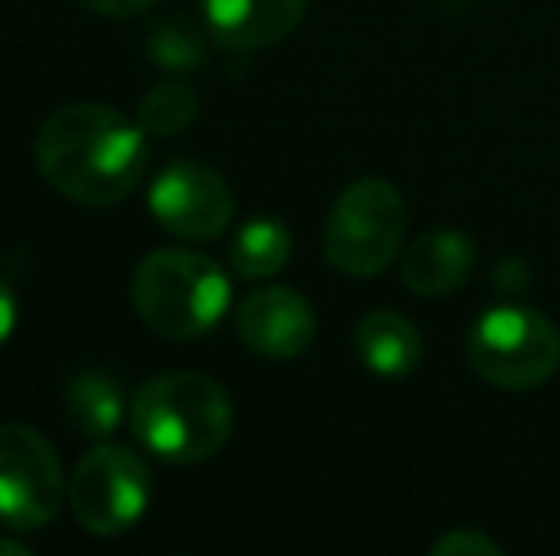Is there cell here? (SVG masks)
Here are the masks:
<instances>
[{"instance_id":"obj_1","label":"cell","mask_w":560,"mask_h":556,"mask_svg":"<svg viewBox=\"0 0 560 556\" xmlns=\"http://www.w3.org/2000/svg\"><path fill=\"white\" fill-rule=\"evenodd\" d=\"M38 171L81 206H115L145 176V130L107 104H66L35 141Z\"/></svg>"},{"instance_id":"obj_6","label":"cell","mask_w":560,"mask_h":556,"mask_svg":"<svg viewBox=\"0 0 560 556\" xmlns=\"http://www.w3.org/2000/svg\"><path fill=\"white\" fill-rule=\"evenodd\" d=\"M149 492L153 476L141 453L118 442H96L73 469L69 507L89 534L115 537L141 522L149 511Z\"/></svg>"},{"instance_id":"obj_5","label":"cell","mask_w":560,"mask_h":556,"mask_svg":"<svg viewBox=\"0 0 560 556\" xmlns=\"http://www.w3.org/2000/svg\"><path fill=\"white\" fill-rule=\"evenodd\" d=\"M465 358L480 381L508 393H526L546 386L560 370V328L538 309L500 305L480 312L469 328Z\"/></svg>"},{"instance_id":"obj_13","label":"cell","mask_w":560,"mask_h":556,"mask_svg":"<svg viewBox=\"0 0 560 556\" xmlns=\"http://www.w3.org/2000/svg\"><path fill=\"white\" fill-rule=\"evenodd\" d=\"M66 416L81 435L104 442L115 435L126 416V393L115 374L107 370H81L66 389Z\"/></svg>"},{"instance_id":"obj_14","label":"cell","mask_w":560,"mask_h":556,"mask_svg":"<svg viewBox=\"0 0 560 556\" xmlns=\"http://www.w3.org/2000/svg\"><path fill=\"white\" fill-rule=\"evenodd\" d=\"M290 229L279 217H252L229 245V263L241 279H271L290 260Z\"/></svg>"},{"instance_id":"obj_19","label":"cell","mask_w":560,"mask_h":556,"mask_svg":"<svg viewBox=\"0 0 560 556\" xmlns=\"http://www.w3.org/2000/svg\"><path fill=\"white\" fill-rule=\"evenodd\" d=\"M12 332H15V294H12V286L0 279V347H4Z\"/></svg>"},{"instance_id":"obj_16","label":"cell","mask_w":560,"mask_h":556,"mask_svg":"<svg viewBox=\"0 0 560 556\" xmlns=\"http://www.w3.org/2000/svg\"><path fill=\"white\" fill-rule=\"evenodd\" d=\"M145 54L153 58V66L168 69V73H195V69L207 66L210 46L195 23L187 20H168L149 35Z\"/></svg>"},{"instance_id":"obj_9","label":"cell","mask_w":560,"mask_h":556,"mask_svg":"<svg viewBox=\"0 0 560 556\" xmlns=\"http://www.w3.org/2000/svg\"><path fill=\"white\" fill-rule=\"evenodd\" d=\"M236 335L259 358H298L317 340V312L298 289L259 286L236 305Z\"/></svg>"},{"instance_id":"obj_2","label":"cell","mask_w":560,"mask_h":556,"mask_svg":"<svg viewBox=\"0 0 560 556\" xmlns=\"http://www.w3.org/2000/svg\"><path fill=\"white\" fill-rule=\"evenodd\" d=\"M130 427L153 458L168 465H199L233 435V401L199 370L156 374L133 393Z\"/></svg>"},{"instance_id":"obj_7","label":"cell","mask_w":560,"mask_h":556,"mask_svg":"<svg viewBox=\"0 0 560 556\" xmlns=\"http://www.w3.org/2000/svg\"><path fill=\"white\" fill-rule=\"evenodd\" d=\"M66 496L58 450L35 427H0V522L8 530H43Z\"/></svg>"},{"instance_id":"obj_20","label":"cell","mask_w":560,"mask_h":556,"mask_svg":"<svg viewBox=\"0 0 560 556\" xmlns=\"http://www.w3.org/2000/svg\"><path fill=\"white\" fill-rule=\"evenodd\" d=\"M0 556H31V549L23 542H12V537H0Z\"/></svg>"},{"instance_id":"obj_12","label":"cell","mask_w":560,"mask_h":556,"mask_svg":"<svg viewBox=\"0 0 560 556\" xmlns=\"http://www.w3.org/2000/svg\"><path fill=\"white\" fill-rule=\"evenodd\" d=\"M354 355L377 378H412L423 358L420 328L393 309H374L354 324Z\"/></svg>"},{"instance_id":"obj_18","label":"cell","mask_w":560,"mask_h":556,"mask_svg":"<svg viewBox=\"0 0 560 556\" xmlns=\"http://www.w3.org/2000/svg\"><path fill=\"white\" fill-rule=\"evenodd\" d=\"M89 12L96 15H112V20H130V15H141L145 8H153L156 0H81Z\"/></svg>"},{"instance_id":"obj_10","label":"cell","mask_w":560,"mask_h":556,"mask_svg":"<svg viewBox=\"0 0 560 556\" xmlns=\"http://www.w3.org/2000/svg\"><path fill=\"white\" fill-rule=\"evenodd\" d=\"M310 0H202L210 38L225 50H264L302 23Z\"/></svg>"},{"instance_id":"obj_8","label":"cell","mask_w":560,"mask_h":556,"mask_svg":"<svg viewBox=\"0 0 560 556\" xmlns=\"http://www.w3.org/2000/svg\"><path fill=\"white\" fill-rule=\"evenodd\" d=\"M233 187L199 161H172L149 187V214L164 233L184 240H214L233 222Z\"/></svg>"},{"instance_id":"obj_11","label":"cell","mask_w":560,"mask_h":556,"mask_svg":"<svg viewBox=\"0 0 560 556\" xmlns=\"http://www.w3.org/2000/svg\"><path fill=\"white\" fill-rule=\"evenodd\" d=\"M472 263H477V245L465 233L435 229L405 248L400 279L420 297H446L469 282Z\"/></svg>"},{"instance_id":"obj_17","label":"cell","mask_w":560,"mask_h":556,"mask_svg":"<svg viewBox=\"0 0 560 556\" xmlns=\"http://www.w3.org/2000/svg\"><path fill=\"white\" fill-rule=\"evenodd\" d=\"M500 553H503V545L477 527L450 530V534H443L435 545H431V556H500Z\"/></svg>"},{"instance_id":"obj_3","label":"cell","mask_w":560,"mask_h":556,"mask_svg":"<svg viewBox=\"0 0 560 556\" xmlns=\"http://www.w3.org/2000/svg\"><path fill=\"white\" fill-rule=\"evenodd\" d=\"M133 309L164 340H199L229 309V279L210 256L156 248L133 271Z\"/></svg>"},{"instance_id":"obj_15","label":"cell","mask_w":560,"mask_h":556,"mask_svg":"<svg viewBox=\"0 0 560 556\" xmlns=\"http://www.w3.org/2000/svg\"><path fill=\"white\" fill-rule=\"evenodd\" d=\"M199 115V96H195L191 84L184 81H164V84H153V88L141 96L138 104V127L145 134H184L187 127L195 122Z\"/></svg>"},{"instance_id":"obj_4","label":"cell","mask_w":560,"mask_h":556,"mask_svg":"<svg viewBox=\"0 0 560 556\" xmlns=\"http://www.w3.org/2000/svg\"><path fill=\"white\" fill-rule=\"evenodd\" d=\"M408 233L405 194L389 179H354L325 222V260L351 279H374L397 263Z\"/></svg>"}]
</instances>
